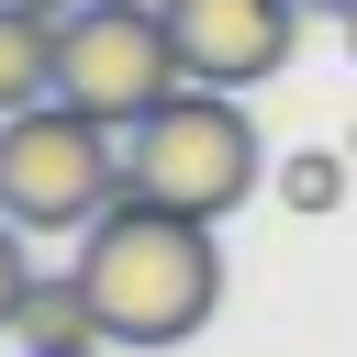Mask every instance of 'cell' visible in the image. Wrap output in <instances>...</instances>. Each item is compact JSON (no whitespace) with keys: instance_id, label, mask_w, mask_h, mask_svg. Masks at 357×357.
<instances>
[{"instance_id":"8fae6325","label":"cell","mask_w":357,"mask_h":357,"mask_svg":"<svg viewBox=\"0 0 357 357\" xmlns=\"http://www.w3.org/2000/svg\"><path fill=\"white\" fill-rule=\"evenodd\" d=\"M301 11H324V22H346V11H357V0H301Z\"/></svg>"},{"instance_id":"ba28073f","label":"cell","mask_w":357,"mask_h":357,"mask_svg":"<svg viewBox=\"0 0 357 357\" xmlns=\"http://www.w3.org/2000/svg\"><path fill=\"white\" fill-rule=\"evenodd\" d=\"M279 201H290V212H335V201H346V156H335V145L279 156Z\"/></svg>"},{"instance_id":"3957f363","label":"cell","mask_w":357,"mask_h":357,"mask_svg":"<svg viewBox=\"0 0 357 357\" xmlns=\"http://www.w3.org/2000/svg\"><path fill=\"white\" fill-rule=\"evenodd\" d=\"M112 201H123V156H112V123L100 112L33 100V112L0 123V212L22 234H89Z\"/></svg>"},{"instance_id":"9c48e42d","label":"cell","mask_w":357,"mask_h":357,"mask_svg":"<svg viewBox=\"0 0 357 357\" xmlns=\"http://www.w3.org/2000/svg\"><path fill=\"white\" fill-rule=\"evenodd\" d=\"M22 290H33V257H22V223L0 212V335L22 324Z\"/></svg>"},{"instance_id":"277c9868","label":"cell","mask_w":357,"mask_h":357,"mask_svg":"<svg viewBox=\"0 0 357 357\" xmlns=\"http://www.w3.org/2000/svg\"><path fill=\"white\" fill-rule=\"evenodd\" d=\"M178 89H190V67H178V33H167L156 0H89V11L67 22L56 100L100 112L112 134H134V123H145L156 100H178Z\"/></svg>"},{"instance_id":"8992f818","label":"cell","mask_w":357,"mask_h":357,"mask_svg":"<svg viewBox=\"0 0 357 357\" xmlns=\"http://www.w3.org/2000/svg\"><path fill=\"white\" fill-rule=\"evenodd\" d=\"M56 56H67V22H45V11L0 0V123H11V112H33V100H56Z\"/></svg>"},{"instance_id":"7a4b0ae2","label":"cell","mask_w":357,"mask_h":357,"mask_svg":"<svg viewBox=\"0 0 357 357\" xmlns=\"http://www.w3.org/2000/svg\"><path fill=\"white\" fill-rule=\"evenodd\" d=\"M123 190H145L167 212H201V223H223L234 201H257V123H245V100L234 89L156 100L123 134Z\"/></svg>"},{"instance_id":"6da1fadb","label":"cell","mask_w":357,"mask_h":357,"mask_svg":"<svg viewBox=\"0 0 357 357\" xmlns=\"http://www.w3.org/2000/svg\"><path fill=\"white\" fill-rule=\"evenodd\" d=\"M78 279H89L100 346H190L223 301V245H212L201 212H167V201L123 190L78 234Z\"/></svg>"},{"instance_id":"5b68a950","label":"cell","mask_w":357,"mask_h":357,"mask_svg":"<svg viewBox=\"0 0 357 357\" xmlns=\"http://www.w3.org/2000/svg\"><path fill=\"white\" fill-rule=\"evenodd\" d=\"M167 33H178V67L190 89H268L301 45V0H156Z\"/></svg>"},{"instance_id":"52a82bcc","label":"cell","mask_w":357,"mask_h":357,"mask_svg":"<svg viewBox=\"0 0 357 357\" xmlns=\"http://www.w3.org/2000/svg\"><path fill=\"white\" fill-rule=\"evenodd\" d=\"M22 357H56V346H100V312H89V279L67 268V279H45L33 268V290H22Z\"/></svg>"},{"instance_id":"30bf717a","label":"cell","mask_w":357,"mask_h":357,"mask_svg":"<svg viewBox=\"0 0 357 357\" xmlns=\"http://www.w3.org/2000/svg\"><path fill=\"white\" fill-rule=\"evenodd\" d=\"M22 11H45V22H78V11H89V0H22Z\"/></svg>"},{"instance_id":"7c38bea8","label":"cell","mask_w":357,"mask_h":357,"mask_svg":"<svg viewBox=\"0 0 357 357\" xmlns=\"http://www.w3.org/2000/svg\"><path fill=\"white\" fill-rule=\"evenodd\" d=\"M56 357H100V346H56Z\"/></svg>"},{"instance_id":"4fadbf2b","label":"cell","mask_w":357,"mask_h":357,"mask_svg":"<svg viewBox=\"0 0 357 357\" xmlns=\"http://www.w3.org/2000/svg\"><path fill=\"white\" fill-rule=\"evenodd\" d=\"M346 56H357V11H346Z\"/></svg>"}]
</instances>
